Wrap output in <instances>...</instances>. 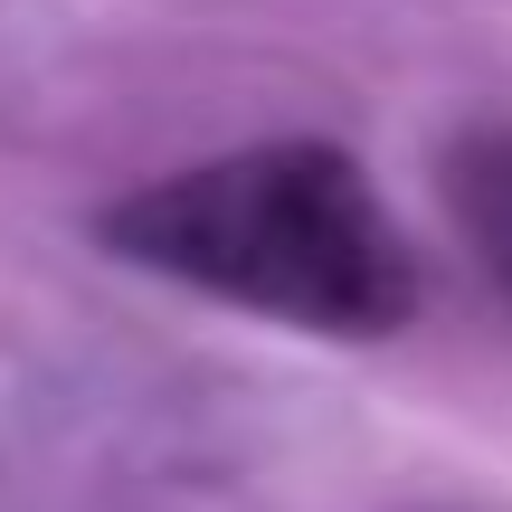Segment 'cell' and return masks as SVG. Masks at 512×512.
Returning a JSON list of instances; mask_svg holds the SVG:
<instances>
[{"label":"cell","instance_id":"obj_2","mask_svg":"<svg viewBox=\"0 0 512 512\" xmlns=\"http://www.w3.org/2000/svg\"><path fill=\"white\" fill-rule=\"evenodd\" d=\"M446 209H456L484 285L512 304V124H484L446 152Z\"/></svg>","mask_w":512,"mask_h":512},{"label":"cell","instance_id":"obj_1","mask_svg":"<svg viewBox=\"0 0 512 512\" xmlns=\"http://www.w3.org/2000/svg\"><path fill=\"white\" fill-rule=\"evenodd\" d=\"M105 247L190 294L332 342H380L418 313V256L342 143H238L124 190L105 209Z\"/></svg>","mask_w":512,"mask_h":512}]
</instances>
